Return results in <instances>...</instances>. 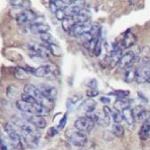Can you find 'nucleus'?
Listing matches in <instances>:
<instances>
[{"mask_svg": "<svg viewBox=\"0 0 150 150\" xmlns=\"http://www.w3.org/2000/svg\"><path fill=\"white\" fill-rule=\"evenodd\" d=\"M40 38L42 39V41L45 44V46L52 45V44H55V39L53 38V37L50 34V33H45L40 35Z\"/></svg>", "mask_w": 150, "mask_h": 150, "instance_id": "cd10ccee", "label": "nucleus"}, {"mask_svg": "<svg viewBox=\"0 0 150 150\" xmlns=\"http://www.w3.org/2000/svg\"><path fill=\"white\" fill-rule=\"evenodd\" d=\"M100 52H101V42H100H100H99L98 45H96V48H95L93 53H94L95 56H100Z\"/></svg>", "mask_w": 150, "mask_h": 150, "instance_id": "58836bf2", "label": "nucleus"}, {"mask_svg": "<svg viewBox=\"0 0 150 150\" xmlns=\"http://www.w3.org/2000/svg\"><path fill=\"white\" fill-rule=\"evenodd\" d=\"M67 114H65L64 115H63V117L61 119V121H59V125H58V128L59 129H63L64 128V126L66 125V123H67Z\"/></svg>", "mask_w": 150, "mask_h": 150, "instance_id": "e433bc0d", "label": "nucleus"}, {"mask_svg": "<svg viewBox=\"0 0 150 150\" xmlns=\"http://www.w3.org/2000/svg\"><path fill=\"white\" fill-rule=\"evenodd\" d=\"M122 115H123V118L125 120V122L127 123V125L131 127H133L134 126V124H135V119H134V116H133V113H132V110L128 108H125L122 111Z\"/></svg>", "mask_w": 150, "mask_h": 150, "instance_id": "6ab92c4d", "label": "nucleus"}, {"mask_svg": "<svg viewBox=\"0 0 150 150\" xmlns=\"http://www.w3.org/2000/svg\"><path fill=\"white\" fill-rule=\"evenodd\" d=\"M92 28V24H90V22H86V23H76V25H74V27L69 31V35L72 37H81L82 35H83L84 33L88 32L91 30Z\"/></svg>", "mask_w": 150, "mask_h": 150, "instance_id": "1a4fd4ad", "label": "nucleus"}, {"mask_svg": "<svg viewBox=\"0 0 150 150\" xmlns=\"http://www.w3.org/2000/svg\"><path fill=\"white\" fill-rule=\"evenodd\" d=\"M90 32L93 34V36L94 38H100V32H101L100 24L97 23V22H93L92 24V28H91V30H90Z\"/></svg>", "mask_w": 150, "mask_h": 150, "instance_id": "c85d7f7f", "label": "nucleus"}, {"mask_svg": "<svg viewBox=\"0 0 150 150\" xmlns=\"http://www.w3.org/2000/svg\"><path fill=\"white\" fill-rule=\"evenodd\" d=\"M136 41H137V38L135 37V35L132 32L127 31L125 34V37L121 41V43L124 48H130L136 43Z\"/></svg>", "mask_w": 150, "mask_h": 150, "instance_id": "f3484780", "label": "nucleus"}, {"mask_svg": "<svg viewBox=\"0 0 150 150\" xmlns=\"http://www.w3.org/2000/svg\"><path fill=\"white\" fill-rule=\"evenodd\" d=\"M136 75H137V68L133 65L128 67L125 69V81L127 83H131L134 80H136Z\"/></svg>", "mask_w": 150, "mask_h": 150, "instance_id": "a211bd4d", "label": "nucleus"}, {"mask_svg": "<svg viewBox=\"0 0 150 150\" xmlns=\"http://www.w3.org/2000/svg\"><path fill=\"white\" fill-rule=\"evenodd\" d=\"M85 93H86V96L87 97H89V98H93V97L97 96L100 93H99V91H98L97 89H92V88H90V89L87 90Z\"/></svg>", "mask_w": 150, "mask_h": 150, "instance_id": "c9c22d12", "label": "nucleus"}, {"mask_svg": "<svg viewBox=\"0 0 150 150\" xmlns=\"http://www.w3.org/2000/svg\"><path fill=\"white\" fill-rule=\"evenodd\" d=\"M17 93V88L14 85H10L7 87V91H6V95L9 98H13Z\"/></svg>", "mask_w": 150, "mask_h": 150, "instance_id": "f704fd0d", "label": "nucleus"}, {"mask_svg": "<svg viewBox=\"0 0 150 150\" xmlns=\"http://www.w3.org/2000/svg\"><path fill=\"white\" fill-rule=\"evenodd\" d=\"M109 94L115 95V97L118 98V100H123V99H125L130 94V92L129 91H123V90H118V91H115L114 93H110Z\"/></svg>", "mask_w": 150, "mask_h": 150, "instance_id": "7c9ffc66", "label": "nucleus"}, {"mask_svg": "<svg viewBox=\"0 0 150 150\" xmlns=\"http://www.w3.org/2000/svg\"><path fill=\"white\" fill-rule=\"evenodd\" d=\"M100 101L104 104H108L110 102V99L108 97H101L100 98Z\"/></svg>", "mask_w": 150, "mask_h": 150, "instance_id": "a19ab883", "label": "nucleus"}, {"mask_svg": "<svg viewBox=\"0 0 150 150\" xmlns=\"http://www.w3.org/2000/svg\"><path fill=\"white\" fill-rule=\"evenodd\" d=\"M16 108L23 114L37 115H46L49 114V109L40 105L39 103H28L23 100L16 101Z\"/></svg>", "mask_w": 150, "mask_h": 150, "instance_id": "f257e3e1", "label": "nucleus"}, {"mask_svg": "<svg viewBox=\"0 0 150 150\" xmlns=\"http://www.w3.org/2000/svg\"><path fill=\"white\" fill-rule=\"evenodd\" d=\"M113 134L117 138H122L125 134V129L120 124H115L112 127Z\"/></svg>", "mask_w": 150, "mask_h": 150, "instance_id": "393cba45", "label": "nucleus"}, {"mask_svg": "<svg viewBox=\"0 0 150 150\" xmlns=\"http://www.w3.org/2000/svg\"><path fill=\"white\" fill-rule=\"evenodd\" d=\"M39 89L42 92V93L45 95V97H46L48 100L54 101V100L57 98L58 92L55 87L50 86V85H41Z\"/></svg>", "mask_w": 150, "mask_h": 150, "instance_id": "4468645a", "label": "nucleus"}, {"mask_svg": "<svg viewBox=\"0 0 150 150\" xmlns=\"http://www.w3.org/2000/svg\"><path fill=\"white\" fill-rule=\"evenodd\" d=\"M139 135L142 140H146L147 139H150V117L147 118L145 122H143Z\"/></svg>", "mask_w": 150, "mask_h": 150, "instance_id": "dca6fc26", "label": "nucleus"}, {"mask_svg": "<svg viewBox=\"0 0 150 150\" xmlns=\"http://www.w3.org/2000/svg\"><path fill=\"white\" fill-rule=\"evenodd\" d=\"M53 71V69L50 65H43L37 68L34 71V76L37 77H45L51 75Z\"/></svg>", "mask_w": 150, "mask_h": 150, "instance_id": "2eb2a0df", "label": "nucleus"}, {"mask_svg": "<svg viewBox=\"0 0 150 150\" xmlns=\"http://www.w3.org/2000/svg\"><path fill=\"white\" fill-rule=\"evenodd\" d=\"M66 138L76 146H83L87 142V137L84 132H82L76 128L67 130Z\"/></svg>", "mask_w": 150, "mask_h": 150, "instance_id": "7ed1b4c3", "label": "nucleus"}, {"mask_svg": "<svg viewBox=\"0 0 150 150\" xmlns=\"http://www.w3.org/2000/svg\"><path fill=\"white\" fill-rule=\"evenodd\" d=\"M95 122L93 120L88 116H81L79 118H77L75 123H74V128H76V130L82 132H90L94 127Z\"/></svg>", "mask_w": 150, "mask_h": 150, "instance_id": "423d86ee", "label": "nucleus"}, {"mask_svg": "<svg viewBox=\"0 0 150 150\" xmlns=\"http://www.w3.org/2000/svg\"><path fill=\"white\" fill-rule=\"evenodd\" d=\"M49 6H50L51 11L55 14L56 12H57L59 9L63 8V7H65L66 6H64V4H63L62 1H58V0H52V1H50V2H49Z\"/></svg>", "mask_w": 150, "mask_h": 150, "instance_id": "b1692460", "label": "nucleus"}, {"mask_svg": "<svg viewBox=\"0 0 150 150\" xmlns=\"http://www.w3.org/2000/svg\"><path fill=\"white\" fill-rule=\"evenodd\" d=\"M114 122L115 124H120V122L122 121L124 119L123 118V115H122V112H120L116 109H112V115H111Z\"/></svg>", "mask_w": 150, "mask_h": 150, "instance_id": "c756f323", "label": "nucleus"}, {"mask_svg": "<svg viewBox=\"0 0 150 150\" xmlns=\"http://www.w3.org/2000/svg\"><path fill=\"white\" fill-rule=\"evenodd\" d=\"M46 47L48 48L49 52H50L52 55H54V56H58V57H59V56H62V51L61 47L59 46V45H57L56 43H55V44L49 45H47Z\"/></svg>", "mask_w": 150, "mask_h": 150, "instance_id": "a878e982", "label": "nucleus"}, {"mask_svg": "<svg viewBox=\"0 0 150 150\" xmlns=\"http://www.w3.org/2000/svg\"><path fill=\"white\" fill-rule=\"evenodd\" d=\"M4 130L6 132L10 142H11V146L15 148V149H21V136L20 134L17 132V131L15 130V128L13 127V125L10 123H6L4 125Z\"/></svg>", "mask_w": 150, "mask_h": 150, "instance_id": "39448f33", "label": "nucleus"}, {"mask_svg": "<svg viewBox=\"0 0 150 150\" xmlns=\"http://www.w3.org/2000/svg\"><path fill=\"white\" fill-rule=\"evenodd\" d=\"M37 19V14L35 12L31 11V10H24L21 13H20L16 18L18 24L20 25H24L29 22H34L35 20Z\"/></svg>", "mask_w": 150, "mask_h": 150, "instance_id": "6e6552de", "label": "nucleus"}, {"mask_svg": "<svg viewBox=\"0 0 150 150\" xmlns=\"http://www.w3.org/2000/svg\"><path fill=\"white\" fill-rule=\"evenodd\" d=\"M22 118L25 121L32 124L38 129H44L46 126V121L45 119L41 116V115H28V114H23Z\"/></svg>", "mask_w": 150, "mask_h": 150, "instance_id": "0eeeda50", "label": "nucleus"}, {"mask_svg": "<svg viewBox=\"0 0 150 150\" xmlns=\"http://www.w3.org/2000/svg\"><path fill=\"white\" fill-rule=\"evenodd\" d=\"M135 54L133 52H127L126 53L123 54L122 58L120 59L118 62V68L121 69H125L126 68L132 65V63L135 61Z\"/></svg>", "mask_w": 150, "mask_h": 150, "instance_id": "9b49d317", "label": "nucleus"}, {"mask_svg": "<svg viewBox=\"0 0 150 150\" xmlns=\"http://www.w3.org/2000/svg\"><path fill=\"white\" fill-rule=\"evenodd\" d=\"M87 86H89L90 88H92V89H96L97 87V80L96 79H91L89 81V83H86Z\"/></svg>", "mask_w": 150, "mask_h": 150, "instance_id": "4c0bfd02", "label": "nucleus"}, {"mask_svg": "<svg viewBox=\"0 0 150 150\" xmlns=\"http://www.w3.org/2000/svg\"><path fill=\"white\" fill-rule=\"evenodd\" d=\"M132 113H133L135 122H139V123L145 122L147 118H149V117H147V115H148L147 110L141 105L136 106L132 109Z\"/></svg>", "mask_w": 150, "mask_h": 150, "instance_id": "ddd939ff", "label": "nucleus"}, {"mask_svg": "<svg viewBox=\"0 0 150 150\" xmlns=\"http://www.w3.org/2000/svg\"><path fill=\"white\" fill-rule=\"evenodd\" d=\"M55 17H56V19H58L59 21H62L67 17V14H66V13H65L64 7H63V8H61V9H59V10L56 12Z\"/></svg>", "mask_w": 150, "mask_h": 150, "instance_id": "72a5a7b5", "label": "nucleus"}, {"mask_svg": "<svg viewBox=\"0 0 150 150\" xmlns=\"http://www.w3.org/2000/svg\"><path fill=\"white\" fill-rule=\"evenodd\" d=\"M77 23L76 18L74 16H67L62 21V28L66 32H69L70 29L74 27V25H76Z\"/></svg>", "mask_w": 150, "mask_h": 150, "instance_id": "412c9836", "label": "nucleus"}, {"mask_svg": "<svg viewBox=\"0 0 150 150\" xmlns=\"http://www.w3.org/2000/svg\"><path fill=\"white\" fill-rule=\"evenodd\" d=\"M90 17H91V13H90V11L85 8H82L79 13L75 18L77 23H86V22H89Z\"/></svg>", "mask_w": 150, "mask_h": 150, "instance_id": "aec40b11", "label": "nucleus"}, {"mask_svg": "<svg viewBox=\"0 0 150 150\" xmlns=\"http://www.w3.org/2000/svg\"><path fill=\"white\" fill-rule=\"evenodd\" d=\"M24 93L31 95L37 100L38 103H39L40 105H42L45 108H48L49 110L52 108L53 101H52V100H48L46 97H45V95L40 91V89L38 88L37 86H35L33 84H30V83L26 84L25 87H24Z\"/></svg>", "mask_w": 150, "mask_h": 150, "instance_id": "f03ea898", "label": "nucleus"}, {"mask_svg": "<svg viewBox=\"0 0 150 150\" xmlns=\"http://www.w3.org/2000/svg\"><path fill=\"white\" fill-rule=\"evenodd\" d=\"M21 100H23V101H25V102H28V103H38L37 100H36L31 95H29V94H28V93H23L21 95Z\"/></svg>", "mask_w": 150, "mask_h": 150, "instance_id": "473e14b6", "label": "nucleus"}, {"mask_svg": "<svg viewBox=\"0 0 150 150\" xmlns=\"http://www.w3.org/2000/svg\"><path fill=\"white\" fill-rule=\"evenodd\" d=\"M10 4L12 6L15 7V8H25L28 5L27 4H29V2L28 1H18V0H13V1H10Z\"/></svg>", "mask_w": 150, "mask_h": 150, "instance_id": "2f4dec72", "label": "nucleus"}, {"mask_svg": "<svg viewBox=\"0 0 150 150\" xmlns=\"http://www.w3.org/2000/svg\"><path fill=\"white\" fill-rule=\"evenodd\" d=\"M88 116L91 117L96 124L100 126H108L110 124V116L108 115L104 111L88 114Z\"/></svg>", "mask_w": 150, "mask_h": 150, "instance_id": "9d476101", "label": "nucleus"}, {"mask_svg": "<svg viewBox=\"0 0 150 150\" xmlns=\"http://www.w3.org/2000/svg\"><path fill=\"white\" fill-rule=\"evenodd\" d=\"M135 3H136V1H133V2H131V1H130V2H129V4H135Z\"/></svg>", "mask_w": 150, "mask_h": 150, "instance_id": "79ce46f5", "label": "nucleus"}, {"mask_svg": "<svg viewBox=\"0 0 150 150\" xmlns=\"http://www.w3.org/2000/svg\"><path fill=\"white\" fill-rule=\"evenodd\" d=\"M57 132H58V131H57V129H56V128H54V127H51V128L49 129L48 134H49L50 136H54V135H56V134H57Z\"/></svg>", "mask_w": 150, "mask_h": 150, "instance_id": "ea45409f", "label": "nucleus"}, {"mask_svg": "<svg viewBox=\"0 0 150 150\" xmlns=\"http://www.w3.org/2000/svg\"><path fill=\"white\" fill-rule=\"evenodd\" d=\"M29 29H30V31L34 34L42 35V34L47 33L50 30V27L48 26V24H45L44 22L34 21L29 25Z\"/></svg>", "mask_w": 150, "mask_h": 150, "instance_id": "f8f14e48", "label": "nucleus"}, {"mask_svg": "<svg viewBox=\"0 0 150 150\" xmlns=\"http://www.w3.org/2000/svg\"><path fill=\"white\" fill-rule=\"evenodd\" d=\"M80 108H83L88 114H92L96 108V102L92 99H89L81 105Z\"/></svg>", "mask_w": 150, "mask_h": 150, "instance_id": "4be33fe9", "label": "nucleus"}, {"mask_svg": "<svg viewBox=\"0 0 150 150\" xmlns=\"http://www.w3.org/2000/svg\"><path fill=\"white\" fill-rule=\"evenodd\" d=\"M14 77L19 80H26L28 78V73L25 69L17 67L14 69Z\"/></svg>", "mask_w": 150, "mask_h": 150, "instance_id": "5701e85b", "label": "nucleus"}, {"mask_svg": "<svg viewBox=\"0 0 150 150\" xmlns=\"http://www.w3.org/2000/svg\"><path fill=\"white\" fill-rule=\"evenodd\" d=\"M136 82L138 83H149L150 82V61L144 59L137 68Z\"/></svg>", "mask_w": 150, "mask_h": 150, "instance_id": "20e7f679", "label": "nucleus"}, {"mask_svg": "<svg viewBox=\"0 0 150 150\" xmlns=\"http://www.w3.org/2000/svg\"><path fill=\"white\" fill-rule=\"evenodd\" d=\"M130 102L128 100H126L125 99L123 100H118L115 104V109L118 110V111H123L125 108H128L130 104Z\"/></svg>", "mask_w": 150, "mask_h": 150, "instance_id": "bb28decb", "label": "nucleus"}]
</instances>
